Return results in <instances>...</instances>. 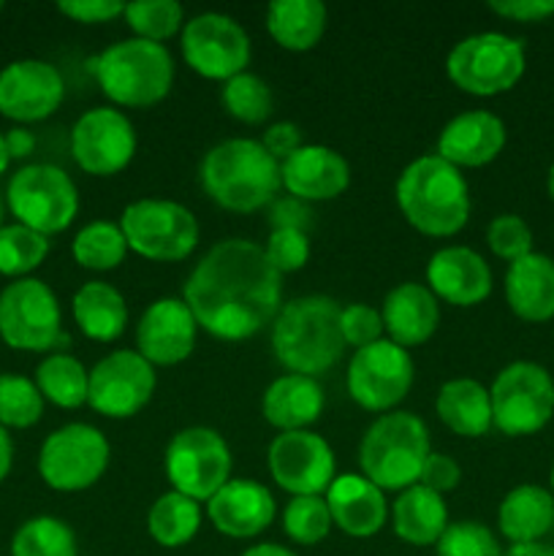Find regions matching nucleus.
Here are the masks:
<instances>
[{
    "label": "nucleus",
    "mask_w": 554,
    "mask_h": 556,
    "mask_svg": "<svg viewBox=\"0 0 554 556\" xmlns=\"http://www.w3.org/2000/svg\"><path fill=\"white\" fill-rule=\"evenodd\" d=\"M182 302L201 331L223 342H244L275 324L282 307V275L250 239L212 244L182 286Z\"/></svg>",
    "instance_id": "obj_1"
},
{
    "label": "nucleus",
    "mask_w": 554,
    "mask_h": 556,
    "mask_svg": "<svg viewBox=\"0 0 554 556\" xmlns=\"http://www.w3.org/2000/svg\"><path fill=\"white\" fill-rule=\"evenodd\" d=\"M342 304L326 293L282 302L269 326L272 353L286 372L320 378L340 364L345 340L340 331Z\"/></svg>",
    "instance_id": "obj_2"
},
{
    "label": "nucleus",
    "mask_w": 554,
    "mask_h": 556,
    "mask_svg": "<svg viewBox=\"0 0 554 556\" xmlns=\"http://www.w3.org/2000/svg\"><path fill=\"white\" fill-rule=\"evenodd\" d=\"M394 199L402 217L424 237H454L470 220L473 199L465 174L435 152L402 168Z\"/></svg>",
    "instance_id": "obj_3"
},
{
    "label": "nucleus",
    "mask_w": 554,
    "mask_h": 556,
    "mask_svg": "<svg viewBox=\"0 0 554 556\" xmlns=\"http://www.w3.org/2000/svg\"><path fill=\"white\" fill-rule=\"evenodd\" d=\"M199 182L206 199L237 215L269 210L282 190L280 163L255 139H226L210 147L201 157Z\"/></svg>",
    "instance_id": "obj_4"
},
{
    "label": "nucleus",
    "mask_w": 554,
    "mask_h": 556,
    "mask_svg": "<svg viewBox=\"0 0 554 556\" xmlns=\"http://www.w3.org/2000/svg\"><path fill=\"white\" fill-rule=\"evenodd\" d=\"M90 71L112 106L150 109L168 98L177 65L166 43L130 36L114 41L98 58H92Z\"/></svg>",
    "instance_id": "obj_5"
},
{
    "label": "nucleus",
    "mask_w": 554,
    "mask_h": 556,
    "mask_svg": "<svg viewBox=\"0 0 554 556\" xmlns=\"http://www.w3.org/2000/svg\"><path fill=\"white\" fill-rule=\"evenodd\" d=\"M429 454L427 424L416 413L391 410L375 418L362 434L358 470L383 492H405L418 483Z\"/></svg>",
    "instance_id": "obj_6"
},
{
    "label": "nucleus",
    "mask_w": 554,
    "mask_h": 556,
    "mask_svg": "<svg viewBox=\"0 0 554 556\" xmlns=\"http://www.w3.org/2000/svg\"><path fill=\"white\" fill-rule=\"evenodd\" d=\"M0 340L22 353H65L71 337L49 282L22 277L0 291Z\"/></svg>",
    "instance_id": "obj_7"
},
{
    "label": "nucleus",
    "mask_w": 554,
    "mask_h": 556,
    "mask_svg": "<svg viewBox=\"0 0 554 556\" xmlns=\"http://www.w3.org/2000/svg\"><path fill=\"white\" fill-rule=\"evenodd\" d=\"M525 43L505 33H473L445 58V74L451 85L476 98H494L514 90L525 76Z\"/></svg>",
    "instance_id": "obj_8"
},
{
    "label": "nucleus",
    "mask_w": 554,
    "mask_h": 556,
    "mask_svg": "<svg viewBox=\"0 0 554 556\" xmlns=\"http://www.w3.org/2000/svg\"><path fill=\"white\" fill-rule=\"evenodd\" d=\"M5 206L20 226L43 237H54L71 228L79 215V188L65 168L54 163H27L11 174L5 188Z\"/></svg>",
    "instance_id": "obj_9"
},
{
    "label": "nucleus",
    "mask_w": 554,
    "mask_h": 556,
    "mask_svg": "<svg viewBox=\"0 0 554 556\" xmlns=\"http://www.w3.org/2000/svg\"><path fill=\"white\" fill-rule=\"evenodd\" d=\"M130 253L152 264H179L199 248L201 228L193 212L179 201L136 199L119 215Z\"/></svg>",
    "instance_id": "obj_10"
},
{
    "label": "nucleus",
    "mask_w": 554,
    "mask_h": 556,
    "mask_svg": "<svg viewBox=\"0 0 554 556\" xmlns=\"http://www.w3.org/2000/svg\"><path fill=\"white\" fill-rule=\"evenodd\" d=\"M112 445L92 424H65L43 438L38 451V476L52 492L76 494L96 486L109 470Z\"/></svg>",
    "instance_id": "obj_11"
},
{
    "label": "nucleus",
    "mask_w": 554,
    "mask_h": 556,
    "mask_svg": "<svg viewBox=\"0 0 554 556\" xmlns=\"http://www.w3.org/2000/svg\"><path fill=\"white\" fill-rule=\"evenodd\" d=\"M163 470L174 492L210 503L234 478L231 445L212 427H185L168 440Z\"/></svg>",
    "instance_id": "obj_12"
},
{
    "label": "nucleus",
    "mask_w": 554,
    "mask_h": 556,
    "mask_svg": "<svg viewBox=\"0 0 554 556\" xmlns=\"http://www.w3.org/2000/svg\"><path fill=\"white\" fill-rule=\"evenodd\" d=\"M492 427L505 438L538 434L554 416V378L536 362H511L489 386Z\"/></svg>",
    "instance_id": "obj_13"
},
{
    "label": "nucleus",
    "mask_w": 554,
    "mask_h": 556,
    "mask_svg": "<svg viewBox=\"0 0 554 556\" xmlns=\"http://www.w3.org/2000/svg\"><path fill=\"white\" fill-rule=\"evenodd\" d=\"M179 49L188 68L212 81H228L244 74L253 58L248 30L221 11L190 16L179 33Z\"/></svg>",
    "instance_id": "obj_14"
},
{
    "label": "nucleus",
    "mask_w": 554,
    "mask_h": 556,
    "mask_svg": "<svg viewBox=\"0 0 554 556\" xmlns=\"http://www.w3.org/2000/svg\"><path fill=\"white\" fill-rule=\"evenodd\" d=\"M413 369L411 351L391 340H378L367 348L353 351L345 372V389L351 400L367 413H391L411 394Z\"/></svg>",
    "instance_id": "obj_15"
},
{
    "label": "nucleus",
    "mask_w": 554,
    "mask_h": 556,
    "mask_svg": "<svg viewBox=\"0 0 554 556\" xmlns=\"http://www.w3.org/2000/svg\"><path fill=\"white\" fill-rule=\"evenodd\" d=\"M139 150L128 114L117 106H92L71 128V157L90 177H117Z\"/></svg>",
    "instance_id": "obj_16"
},
{
    "label": "nucleus",
    "mask_w": 554,
    "mask_h": 556,
    "mask_svg": "<svg viewBox=\"0 0 554 556\" xmlns=\"http://www.w3.org/2000/svg\"><path fill=\"white\" fill-rule=\"evenodd\" d=\"M158 389V372L136 351H112L98 358L90 369L87 405L103 418L123 421L134 418L152 402Z\"/></svg>",
    "instance_id": "obj_17"
},
{
    "label": "nucleus",
    "mask_w": 554,
    "mask_h": 556,
    "mask_svg": "<svg viewBox=\"0 0 554 556\" xmlns=\"http://www.w3.org/2000/svg\"><path fill=\"white\" fill-rule=\"evenodd\" d=\"M266 470L291 497H324L337 478V459L331 445L313 429L280 432L266 448Z\"/></svg>",
    "instance_id": "obj_18"
},
{
    "label": "nucleus",
    "mask_w": 554,
    "mask_h": 556,
    "mask_svg": "<svg viewBox=\"0 0 554 556\" xmlns=\"http://www.w3.org/2000/svg\"><path fill=\"white\" fill-rule=\"evenodd\" d=\"M63 98V74L47 60L22 58L0 71V114L11 123H43L58 112Z\"/></svg>",
    "instance_id": "obj_19"
},
{
    "label": "nucleus",
    "mask_w": 554,
    "mask_h": 556,
    "mask_svg": "<svg viewBox=\"0 0 554 556\" xmlns=\"http://www.w3.org/2000/svg\"><path fill=\"white\" fill-rule=\"evenodd\" d=\"M199 331L182 296H161L141 313L136 324V353L152 367H177L190 358Z\"/></svg>",
    "instance_id": "obj_20"
},
{
    "label": "nucleus",
    "mask_w": 554,
    "mask_h": 556,
    "mask_svg": "<svg viewBox=\"0 0 554 556\" xmlns=\"http://www.w3.org/2000/svg\"><path fill=\"white\" fill-rule=\"evenodd\" d=\"M492 269L481 253L465 244H449L427 264V288L451 307H476L492 293Z\"/></svg>",
    "instance_id": "obj_21"
},
{
    "label": "nucleus",
    "mask_w": 554,
    "mask_h": 556,
    "mask_svg": "<svg viewBox=\"0 0 554 556\" xmlns=\"http://www.w3.org/2000/svg\"><path fill=\"white\" fill-rule=\"evenodd\" d=\"M206 516L221 535L234 541H250L272 527L277 516L275 494L250 478H231L206 503Z\"/></svg>",
    "instance_id": "obj_22"
},
{
    "label": "nucleus",
    "mask_w": 554,
    "mask_h": 556,
    "mask_svg": "<svg viewBox=\"0 0 554 556\" xmlns=\"http://www.w3.org/2000/svg\"><path fill=\"white\" fill-rule=\"evenodd\" d=\"M505 139H508L505 123L498 114L487 112V109H473V112L456 114L443 125L435 155L443 157L459 172L462 168H481L498 161Z\"/></svg>",
    "instance_id": "obj_23"
},
{
    "label": "nucleus",
    "mask_w": 554,
    "mask_h": 556,
    "mask_svg": "<svg viewBox=\"0 0 554 556\" xmlns=\"http://www.w3.org/2000/svg\"><path fill=\"white\" fill-rule=\"evenodd\" d=\"M280 182L291 199L304 201V204L335 201L351 185V166L331 147L304 144L280 163Z\"/></svg>",
    "instance_id": "obj_24"
},
{
    "label": "nucleus",
    "mask_w": 554,
    "mask_h": 556,
    "mask_svg": "<svg viewBox=\"0 0 554 556\" xmlns=\"http://www.w3.org/2000/svg\"><path fill=\"white\" fill-rule=\"evenodd\" d=\"M329 505L331 525L348 538H373L378 535L389 519L386 492L375 486L362 472H342L331 481L329 492L324 494Z\"/></svg>",
    "instance_id": "obj_25"
},
{
    "label": "nucleus",
    "mask_w": 554,
    "mask_h": 556,
    "mask_svg": "<svg viewBox=\"0 0 554 556\" xmlns=\"http://www.w3.org/2000/svg\"><path fill=\"white\" fill-rule=\"evenodd\" d=\"M380 315L386 340L411 351L435 337L440 326V302L427 282H400L383 296Z\"/></svg>",
    "instance_id": "obj_26"
},
{
    "label": "nucleus",
    "mask_w": 554,
    "mask_h": 556,
    "mask_svg": "<svg viewBox=\"0 0 554 556\" xmlns=\"http://www.w3.org/2000/svg\"><path fill=\"white\" fill-rule=\"evenodd\" d=\"M326 394L318 378L286 372L266 386L261 413L277 432H302L324 416Z\"/></svg>",
    "instance_id": "obj_27"
},
{
    "label": "nucleus",
    "mask_w": 554,
    "mask_h": 556,
    "mask_svg": "<svg viewBox=\"0 0 554 556\" xmlns=\"http://www.w3.org/2000/svg\"><path fill=\"white\" fill-rule=\"evenodd\" d=\"M505 302L516 318L527 324H546L554 318V258L532 250L508 264Z\"/></svg>",
    "instance_id": "obj_28"
},
{
    "label": "nucleus",
    "mask_w": 554,
    "mask_h": 556,
    "mask_svg": "<svg viewBox=\"0 0 554 556\" xmlns=\"http://www.w3.org/2000/svg\"><path fill=\"white\" fill-rule=\"evenodd\" d=\"M554 527V497L538 483L511 489L498 508V530L511 546L541 543Z\"/></svg>",
    "instance_id": "obj_29"
},
{
    "label": "nucleus",
    "mask_w": 554,
    "mask_h": 556,
    "mask_svg": "<svg viewBox=\"0 0 554 556\" xmlns=\"http://www.w3.org/2000/svg\"><path fill=\"white\" fill-rule=\"evenodd\" d=\"M391 525H394L396 538L405 541L407 546H435L445 527L451 525L449 505H445L443 494L416 483L396 494L394 505H391Z\"/></svg>",
    "instance_id": "obj_30"
},
{
    "label": "nucleus",
    "mask_w": 554,
    "mask_h": 556,
    "mask_svg": "<svg viewBox=\"0 0 554 556\" xmlns=\"http://www.w3.org/2000/svg\"><path fill=\"white\" fill-rule=\"evenodd\" d=\"M74 324L92 342H114L128 326V302L123 293L103 280H90L76 288L71 299Z\"/></svg>",
    "instance_id": "obj_31"
},
{
    "label": "nucleus",
    "mask_w": 554,
    "mask_h": 556,
    "mask_svg": "<svg viewBox=\"0 0 554 556\" xmlns=\"http://www.w3.org/2000/svg\"><path fill=\"white\" fill-rule=\"evenodd\" d=\"M435 413L459 438H483L492 429L489 389L473 378L445 380L435 400Z\"/></svg>",
    "instance_id": "obj_32"
},
{
    "label": "nucleus",
    "mask_w": 554,
    "mask_h": 556,
    "mask_svg": "<svg viewBox=\"0 0 554 556\" xmlns=\"http://www.w3.org/2000/svg\"><path fill=\"white\" fill-rule=\"evenodd\" d=\"M329 11L320 0H275L266 5V33L288 52H310L324 38Z\"/></svg>",
    "instance_id": "obj_33"
},
{
    "label": "nucleus",
    "mask_w": 554,
    "mask_h": 556,
    "mask_svg": "<svg viewBox=\"0 0 554 556\" xmlns=\"http://www.w3.org/2000/svg\"><path fill=\"white\" fill-rule=\"evenodd\" d=\"M201 519V503L168 489L147 510V532L161 548H182L199 535Z\"/></svg>",
    "instance_id": "obj_34"
},
{
    "label": "nucleus",
    "mask_w": 554,
    "mask_h": 556,
    "mask_svg": "<svg viewBox=\"0 0 554 556\" xmlns=\"http://www.w3.org/2000/svg\"><path fill=\"white\" fill-rule=\"evenodd\" d=\"M36 386L43 402L63 410H76L87 405L90 389V369L71 353H49L36 367Z\"/></svg>",
    "instance_id": "obj_35"
},
{
    "label": "nucleus",
    "mask_w": 554,
    "mask_h": 556,
    "mask_svg": "<svg viewBox=\"0 0 554 556\" xmlns=\"http://www.w3.org/2000/svg\"><path fill=\"white\" fill-rule=\"evenodd\" d=\"M128 242L119 223L92 220L71 239V255L87 271H112L128 258Z\"/></svg>",
    "instance_id": "obj_36"
},
{
    "label": "nucleus",
    "mask_w": 554,
    "mask_h": 556,
    "mask_svg": "<svg viewBox=\"0 0 554 556\" xmlns=\"http://www.w3.org/2000/svg\"><path fill=\"white\" fill-rule=\"evenodd\" d=\"M11 556H79V546L63 519L33 516L11 538Z\"/></svg>",
    "instance_id": "obj_37"
},
{
    "label": "nucleus",
    "mask_w": 554,
    "mask_h": 556,
    "mask_svg": "<svg viewBox=\"0 0 554 556\" xmlns=\"http://www.w3.org/2000/svg\"><path fill=\"white\" fill-rule=\"evenodd\" d=\"M49 255V237L20 226V223H3L0 226V275L11 280L30 277Z\"/></svg>",
    "instance_id": "obj_38"
},
{
    "label": "nucleus",
    "mask_w": 554,
    "mask_h": 556,
    "mask_svg": "<svg viewBox=\"0 0 554 556\" xmlns=\"http://www.w3.org/2000/svg\"><path fill=\"white\" fill-rule=\"evenodd\" d=\"M221 103L228 117L242 125H264L275 112L272 87L259 74H250V71L223 81Z\"/></svg>",
    "instance_id": "obj_39"
},
{
    "label": "nucleus",
    "mask_w": 554,
    "mask_h": 556,
    "mask_svg": "<svg viewBox=\"0 0 554 556\" xmlns=\"http://www.w3.org/2000/svg\"><path fill=\"white\" fill-rule=\"evenodd\" d=\"M123 20L134 30V38H144V41L163 43L182 33L185 27V9L177 0H136V3H125Z\"/></svg>",
    "instance_id": "obj_40"
},
{
    "label": "nucleus",
    "mask_w": 554,
    "mask_h": 556,
    "mask_svg": "<svg viewBox=\"0 0 554 556\" xmlns=\"http://www.w3.org/2000/svg\"><path fill=\"white\" fill-rule=\"evenodd\" d=\"M41 391L36 380L25 375L3 372L0 375V427L5 429H30L43 418Z\"/></svg>",
    "instance_id": "obj_41"
},
{
    "label": "nucleus",
    "mask_w": 554,
    "mask_h": 556,
    "mask_svg": "<svg viewBox=\"0 0 554 556\" xmlns=\"http://www.w3.org/2000/svg\"><path fill=\"white\" fill-rule=\"evenodd\" d=\"M331 514L326 497H291L282 508V532L299 546H318L331 532Z\"/></svg>",
    "instance_id": "obj_42"
},
{
    "label": "nucleus",
    "mask_w": 554,
    "mask_h": 556,
    "mask_svg": "<svg viewBox=\"0 0 554 556\" xmlns=\"http://www.w3.org/2000/svg\"><path fill=\"white\" fill-rule=\"evenodd\" d=\"M438 556H503L498 535L481 521H454L435 543Z\"/></svg>",
    "instance_id": "obj_43"
},
{
    "label": "nucleus",
    "mask_w": 554,
    "mask_h": 556,
    "mask_svg": "<svg viewBox=\"0 0 554 556\" xmlns=\"http://www.w3.org/2000/svg\"><path fill=\"white\" fill-rule=\"evenodd\" d=\"M487 244L500 261L514 264V261L532 253V231L525 217L514 215V212H503V215L489 220Z\"/></svg>",
    "instance_id": "obj_44"
},
{
    "label": "nucleus",
    "mask_w": 554,
    "mask_h": 556,
    "mask_svg": "<svg viewBox=\"0 0 554 556\" xmlns=\"http://www.w3.org/2000/svg\"><path fill=\"white\" fill-rule=\"evenodd\" d=\"M261 248H264L266 261L280 275H291V271L304 269L310 261V253H313L307 231H299V228H272L269 239Z\"/></svg>",
    "instance_id": "obj_45"
},
{
    "label": "nucleus",
    "mask_w": 554,
    "mask_h": 556,
    "mask_svg": "<svg viewBox=\"0 0 554 556\" xmlns=\"http://www.w3.org/2000/svg\"><path fill=\"white\" fill-rule=\"evenodd\" d=\"M340 331L345 348L358 351V348H367L373 342L383 340V315H380V309L369 307V304L351 302L340 309Z\"/></svg>",
    "instance_id": "obj_46"
},
{
    "label": "nucleus",
    "mask_w": 554,
    "mask_h": 556,
    "mask_svg": "<svg viewBox=\"0 0 554 556\" xmlns=\"http://www.w3.org/2000/svg\"><path fill=\"white\" fill-rule=\"evenodd\" d=\"M58 11L79 25H103V22H114L117 16H123L125 3L119 0H63L58 3Z\"/></svg>",
    "instance_id": "obj_47"
},
{
    "label": "nucleus",
    "mask_w": 554,
    "mask_h": 556,
    "mask_svg": "<svg viewBox=\"0 0 554 556\" xmlns=\"http://www.w3.org/2000/svg\"><path fill=\"white\" fill-rule=\"evenodd\" d=\"M418 483L445 497V494L454 492V489L462 483L459 462L451 459L449 454H438V451H432V454L427 456V462H424Z\"/></svg>",
    "instance_id": "obj_48"
},
{
    "label": "nucleus",
    "mask_w": 554,
    "mask_h": 556,
    "mask_svg": "<svg viewBox=\"0 0 554 556\" xmlns=\"http://www.w3.org/2000/svg\"><path fill=\"white\" fill-rule=\"evenodd\" d=\"M259 141L264 144V150L269 152L277 163L288 161L293 152L302 150L304 147L302 128H299L297 123H291V119H277V123L266 125L264 136H261Z\"/></svg>",
    "instance_id": "obj_49"
},
{
    "label": "nucleus",
    "mask_w": 554,
    "mask_h": 556,
    "mask_svg": "<svg viewBox=\"0 0 554 556\" xmlns=\"http://www.w3.org/2000/svg\"><path fill=\"white\" fill-rule=\"evenodd\" d=\"M489 11L511 22H543L554 16V0H492Z\"/></svg>",
    "instance_id": "obj_50"
},
{
    "label": "nucleus",
    "mask_w": 554,
    "mask_h": 556,
    "mask_svg": "<svg viewBox=\"0 0 554 556\" xmlns=\"http://www.w3.org/2000/svg\"><path fill=\"white\" fill-rule=\"evenodd\" d=\"M310 204L304 201L291 199V195H282L269 204V226L272 228H299V231H307L310 226Z\"/></svg>",
    "instance_id": "obj_51"
},
{
    "label": "nucleus",
    "mask_w": 554,
    "mask_h": 556,
    "mask_svg": "<svg viewBox=\"0 0 554 556\" xmlns=\"http://www.w3.org/2000/svg\"><path fill=\"white\" fill-rule=\"evenodd\" d=\"M3 139L11 161H25V157H30L36 152V136L25 125H14L9 134H3Z\"/></svg>",
    "instance_id": "obj_52"
},
{
    "label": "nucleus",
    "mask_w": 554,
    "mask_h": 556,
    "mask_svg": "<svg viewBox=\"0 0 554 556\" xmlns=\"http://www.w3.org/2000/svg\"><path fill=\"white\" fill-rule=\"evenodd\" d=\"M11 467H14V440H11L9 429L0 427V483L9 478Z\"/></svg>",
    "instance_id": "obj_53"
},
{
    "label": "nucleus",
    "mask_w": 554,
    "mask_h": 556,
    "mask_svg": "<svg viewBox=\"0 0 554 556\" xmlns=\"http://www.w3.org/2000/svg\"><path fill=\"white\" fill-rule=\"evenodd\" d=\"M239 556H299V554L291 552L288 546H280V543H255V546L244 548Z\"/></svg>",
    "instance_id": "obj_54"
},
{
    "label": "nucleus",
    "mask_w": 554,
    "mask_h": 556,
    "mask_svg": "<svg viewBox=\"0 0 554 556\" xmlns=\"http://www.w3.org/2000/svg\"><path fill=\"white\" fill-rule=\"evenodd\" d=\"M503 556H554V546H549V543H519V546H511Z\"/></svg>",
    "instance_id": "obj_55"
},
{
    "label": "nucleus",
    "mask_w": 554,
    "mask_h": 556,
    "mask_svg": "<svg viewBox=\"0 0 554 556\" xmlns=\"http://www.w3.org/2000/svg\"><path fill=\"white\" fill-rule=\"evenodd\" d=\"M11 157H9V150H5V139L3 134H0V174H5V168H9Z\"/></svg>",
    "instance_id": "obj_56"
},
{
    "label": "nucleus",
    "mask_w": 554,
    "mask_h": 556,
    "mask_svg": "<svg viewBox=\"0 0 554 556\" xmlns=\"http://www.w3.org/2000/svg\"><path fill=\"white\" fill-rule=\"evenodd\" d=\"M546 188H549V199L554 201V163L552 168H549V179H546Z\"/></svg>",
    "instance_id": "obj_57"
},
{
    "label": "nucleus",
    "mask_w": 554,
    "mask_h": 556,
    "mask_svg": "<svg viewBox=\"0 0 554 556\" xmlns=\"http://www.w3.org/2000/svg\"><path fill=\"white\" fill-rule=\"evenodd\" d=\"M3 215H5V195L0 193V226H3Z\"/></svg>",
    "instance_id": "obj_58"
},
{
    "label": "nucleus",
    "mask_w": 554,
    "mask_h": 556,
    "mask_svg": "<svg viewBox=\"0 0 554 556\" xmlns=\"http://www.w3.org/2000/svg\"><path fill=\"white\" fill-rule=\"evenodd\" d=\"M549 492H552L554 497V465H552V472H549Z\"/></svg>",
    "instance_id": "obj_59"
},
{
    "label": "nucleus",
    "mask_w": 554,
    "mask_h": 556,
    "mask_svg": "<svg viewBox=\"0 0 554 556\" xmlns=\"http://www.w3.org/2000/svg\"><path fill=\"white\" fill-rule=\"evenodd\" d=\"M3 9H5V5H3V3H0V11H3Z\"/></svg>",
    "instance_id": "obj_60"
},
{
    "label": "nucleus",
    "mask_w": 554,
    "mask_h": 556,
    "mask_svg": "<svg viewBox=\"0 0 554 556\" xmlns=\"http://www.w3.org/2000/svg\"><path fill=\"white\" fill-rule=\"evenodd\" d=\"M0 71H3V68H0Z\"/></svg>",
    "instance_id": "obj_61"
}]
</instances>
